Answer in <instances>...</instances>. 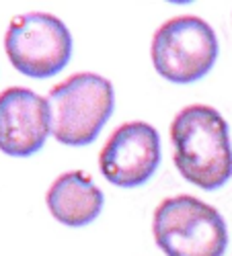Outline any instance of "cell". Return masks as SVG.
Listing matches in <instances>:
<instances>
[{"label":"cell","mask_w":232,"mask_h":256,"mask_svg":"<svg viewBox=\"0 0 232 256\" xmlns=\"http://www.w3.org/2000/svg\"><path fill=\"white\" fill-rule=\"evenodd\" d=\"M175 166L203 190L224 186L232 176V146L224 117L207 104H189L171 123Z\"/></svg>","instance_id":"obj_1"},{"label":"cell","mask_w":232,"mask_h":256,"mask_svg":"<svg viewBox=\"0 0 232 256\" xmlns=\"http://www.w3.org/2000/svg\"><path fill=\"white\" fill-rule=\"evenodd\" d=\"M152 234L166 256H224L228 246L218 209L191 195L164 199L154 211Z\"/></svg>","instance_id":"obj_2"},{"label":"cell","mask_w":232,"mask_h":256,"mask_svg":"<svg viewBox=\"0 0 232 256\" xmlns=\"http://www.w3.org/2000/svg\"><path fill=\"white\" fill-rule=\"evenodd\" d=\"M48 102L54 138L64 146L80 148L93 144L109 121L115 94L107 78L82 72L52 88Z\"/></svg>","instance_id":"obj_3"},{"label":"cell","mask_w":232,"mask_h":256,"mask_svg":"<svg viewBox=\"0 0 232 256\" xmlns=\"http://www.w3.org/2000/svg\"><path fill=\"white\" fill-rule=\"evenodd\" d=\"M150 56L162 78L175 84H189L212 70L218 58V39L203 18L183 14L158 27Z\"/></svg>","instance_id":"obj_4"},{"label":"cell","mask_w":232,"mask_h":256,"mask_svg":"<svg viewBox=\"0 0 232 256\" xmlns=\"http://www.w3.org/2000/svg\"><path fill=\"white\" fill-rule=\"evenodd\" d=\"M5 50L13 66L29 78H52L72 56L68 27L54 14L27 12L11 20Z\"/></svg>","instance_id":"obj_5"},{"label":"cell","mask_w":232,"mask_h":256,"mask_svg":"<svg viewBox=\"0 0 232 256\" xmlns=\"http://www.w3.org/2000/svg\"><path fill=\"white\" fill-rule=\"evenodd\" d=\"M99 164L103 176L115 186L144 184L160 164L158 132L144 121L123 123L105 144Z\"/></svg>","instance_id":"obj_6"},{"label":"cell","mask_w":232,"mask_h":256,"mask_svg":"<svg viewBox=\"0 0 232 256\" xmlns=\"http://www.w3.org/2000/svg\"><path fill=\"white\" fill-rule=\"evenodd\" d=\"M50 134L48 98L23 86L0 92V152L17 158L31 156L44 148Z\"/></svg>","instance_id":"obj_7"},{"label":"cell","mask_w":232,"mask_h":256,"mask_svg":"<svg viewBox=\"0 0 232 256\" xmlns=\"http://www.w3.org/2000/svg\"><path fill=\"white\" fill-rule=\"evenodd\" d=\"M103 201L101 188L80 170L58 176L46 197L50 213L68 228H82L95 222L103 209Z\"/></svg>","instance_id":"obj_8"}]
</instances>
